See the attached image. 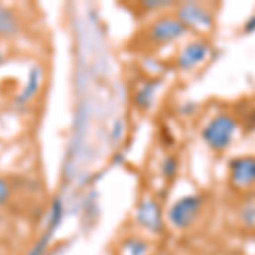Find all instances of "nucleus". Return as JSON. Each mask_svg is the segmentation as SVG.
<instances>
[{"mask_svg":"<svg viewBox=\"0 0 255 255\" xmlns=\"http://www.w3.org/2000/svg\"><path fill=\"white\" fill-rule=\"evenodd\" d=\"M209 55V44L206 41H194V43L187 44L184 51L179 56V67L182 70H191L203 63Z\"/></svg>","mask_w":255,"mask_h":255,"instance_id":"nucleus-6","label":"nucleus"},{"mask_svg":"<svg viewBox=\"0 0 255 255\" xmlns=\"http://www.w3.org/2000/svg\"><path fill=\"white\" fill-rule=\"evenodd\" d=\"M177 168H179V162H177V158H167L165 163H163V174H165V177H168V179H172V177L175 175Z\"/></svg>","mask_w":255,"mask_h":255,"instance_id":"nucleus-11","label":"nucleus"},{"mask_svg":"<svg viewBox=\"0 0 255 255\" xmlns=\"http://www.w3.org/2000/svg\"><path fill=\"white\" fill-rule=\"evenodd\" d=\"M9 196H10V187H9V184H7L3 179H0V204L5 203V201L9 199Z\"/></svg>","mask_w":255,"mask_h":255,"instance_id":"nucleus-13","label":"nucleus"},{"mask_svg":"<svg viewBox=\"0 0 255 255\" xmlns=\"http://www.w3.org/2000/svg\"><path fill=\"white\" fill-rule=\"evenodd\" d=\"M184 32H186V26H184L180 20L165 17V19L157 20V22L151 26L150 34L157 43H168V41L179 39Z\"/></svg>","mask_w":255,"mask_h":255,"instance_id":"nucleus-4","label":"nucleus"},{"mask_svg":"<svg viewBox=\"0 0 255 255\" xmlns=\"http://www.w3.org/2000/svg\"><path fill=\"white\" fill-rule=\"evenodd\" d=\"M136 218H138L139 225L145 226L146 230H150V232H153V233H158L160 230H162V226H163L160 206L151 199H146V201H143V203L139 204Z\"/></svg>","mask_w":255,"mask_h":255,"instance_id":"nucleus-5","label":"nucleus"},{"mask_svg":"<svg viewBox=\"0 0 255 255\" xmlns=\"http://www.w3.org/2000/svg\"><path fill=\"white\" fill-rule=\"evenodd\" d=\"M245 31L247 32H254L255 31V17H252L247 22V26H245Z\"/></svg>","mask_w":255,"mask_h":255,"instance_id":"nucleus-14","label":"nucleus"},{"mask_svg":"<svg viewBox=\"0 0 255 255\" xmlns=\"http://www.w3.org/2000/svg\"><path fill=\"white\" fill-rule=\"evenodd\" d=\"M148 252H150V245L139 238H131L125 244L126 255H146Z\"/></svg>","mask_w":255,"mask_h":255,"instance_id":"nucleus-8","label":"nucleus"},{"mask_svg":"<svg viewBox=\"0 0 255 255\" xmlns=\"http://www.w3.org/2000/svg\"><path fill=\"white\" fill-rule=\"evenodd\" d=\"M12 17L3 12H0V32H7V31H12Z\"/></svg>","mask_w":255,"mask_h":255,"instance_id":"nucleus-12","label":"nucleus"},{"mask_svg":"<svg viewBox=\"0 0 255 255\" xmlns=\"http://www.w3.org/2000/svg\"><path fill=\"white\" fill-rule=\"evenodd\" d=\"M240 220L244 221V225H247V226L255 225V206L254 204H249V206H245L244 209H242Z\"/></svg>","mask_w":255,"mask_h":255,"instance_id":"nucleus-10","label":"nucleus"},{"mask_svg":"<svg viewBox=\"0 0 255 255\" xmlns=\"http://www.w3.org/2000/svg\"><path fill=\"white\" fill-rule=\"evenodd\" d=\"M180 22L184 26L201 27V29H209L213 26V15L208 10H204L201 5L196 3H187L180 9Z\"/></svg>","mask_w":255,"mask_h":255,"instance_id":"nucleus-7","label":"nucleus"},{"mask_svg":"<svg viewBox=\"0 0 255 255\" xmlns=\"http://www.w3.org/2000/svg\"><path fill=\"white\" fill-rule=\"evenodd\" d=\"M204 203H206V199L201 194H191L177 199L168 211L170 225L177 230H186L192 226L203 213Z\"/></svg>","mask_w":255,"mask_h":255,"instance_id":"nucleus-2","label":"nucleus"},{"mask_svg":"<svg viewBox=\"0 0 255 255\" xmlns=\"http://www.w3.org/2000/svg\"><path fill=\"white\" fill-rule=\"evenodd\" d=\"M155 87H157L155 84L151 85V87H150V85H146V87L143 89L141 92H139L138 96H136V102H138L139 106H141V108H146V106L150 104L151 96H153V89H155Z\"/></svg>","mask_w":255,"mask_h":255,"instance_id":"nucleus-9","label":"nucleus"},{"mask_svg":"<svg viewBox=\"0 0 255 255\" xmlns=\"http://www.w3.org/2000/svg\"><path fill=\"white\" fill-rule=\"evenodd\" d=\"M230 180L237 189H249L255 184V157H238L230 162Z\"/></svg>","mask_w":255,"mask_h":255,"instance_id":"nucleus-3","label":"nucleus"},{"mask_svg":"<svg viewBox=\"0 0 255 255\" xmlns=\"http://www.w3.org/2000/svg\"><path fill=\"white\" fill-rule=\"evenodd\" d=\"M238 123L235 118H232L230 114H218L208 123L206 128L203 129L201 136L206 141V145L215 151H225L226 148L232 145L233 136L237 133Z\"/></svg>","mask_w":255,"mask_h":255,"instance_id":"nucleus-1","label":"nucleus"}]
</instances>
